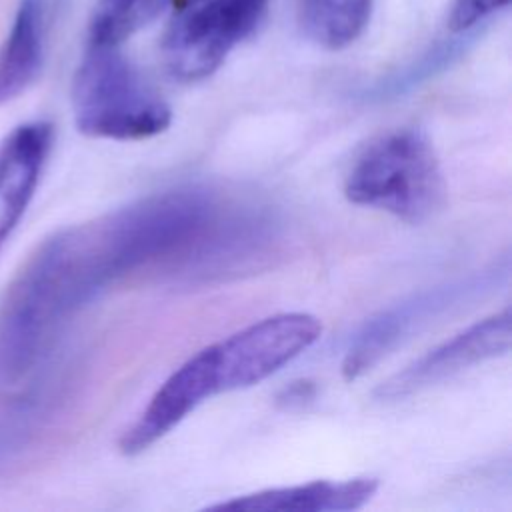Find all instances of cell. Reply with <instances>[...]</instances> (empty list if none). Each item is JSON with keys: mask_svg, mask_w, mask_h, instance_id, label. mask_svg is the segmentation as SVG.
Listing matches in <instances>:
<instances>
[{"mask_svg": "<svg viewBox=\"0 0 512 512\" xmlns=\"http://www.w3.org/2000/svg\"><path fill=\"white\" fill-rule=\"evenodd\" d=\"M344 194L352 204L420 224L442 210L446 180L428 136L398 128L372 140L350 166Z\"/></svg>", "mask_w": 512, "mask_h": 512, "instance_id": "1", "label": "cell"}, {"mask_svg": "<svg viewBox=\"0 0 512 512\" xmlns=\"http://www.w3.org/2000/svg\"><path fill=\"white\" fill-rule=\"evenodd\" d=\"M78 132L106 140H146L164 132L172 108L118 46L88 50L72 80Z\"/></svg>", "mask_w": 512, "mask_h": 512, "instance_id": "2", "label": "cell"}, {"mask_svg": "<svg viewBox=\"0 0 512 512\" xmlns=\"http://www.w3.org/2000/svg\"><path fill=\"white\" fill-rule=\"evenodd\" d=\"M268 0H184L168 20L160 52L180 82L214 74L226 56L260 24Z\"/></svg>", "mask_w": 512, "mask_h": 512, "instance_id": "3", "label": "cell"}, {"mask_svg": "<svg viewBox=\"0 0 512 512\" xmlns=\"http://www.w3.org/2000/svg\"><path fill=\"white\" fill-rule=\"evenodd\" d=\"M320 332L316 316L282 312L210 344L216 394L260 384L308 350Z\"/></svg>", "mask_w": 512, "mask_h": 512, "instance_id": "4", "label": "cell"}, {"mask_svg": "<svg viewBox=\"0 0 512 512\" xmlns=\"http://www.w3.org/2000/svg\"><path fill=\"white\" fill-rule=\"evenodd\" d=\"M492 282L494 274H478L466 280L450 282L414 294L412 298L378 312L376 316L366 320L350 340L342 360L344 378H360L412 334L420 332L426 324L434 322V318H438L446 310L482 292Z\"/></svg>", "mask_w": 512, "mask_h": 512, "instance_id": "5", "label": "cell"}, {"mask_svg": "<svg viewBox=\"0 0 512 512\" xmlns=\"http://www.w3.org/2000/svg\"><path fill=\"white\" fill-rule=\"evenodd\" d=\"M510 322V310L504 308L502 312L468 326L382 382L376 388V396L380 400L406 398L474 364L508 354L512 338Z\"/></svg>", "mask_w": 512, "mask_h": 512, "instance_id": "6", "label": "cell"}, {"mask_svg": "<svg viewBox=\"0 0 512 512\" xmlns=\"http://www.w3.org/2000/svg\"><path fill=\"white\" fill-rule=\"evenodd\" d=\"M216 396L208 346L182 362L154 392L136 422L122 434L120 452L136 456L164 438L204 400Z\"/></svg>", "mask_w": 512, "mask_h": 512, "instance_id": "7", "label": "cell"}, {"mask_svg": "<svg viewBox=\"0 0 512 512\" xmlns=\"http://www.w3.org/2000/svg\"><path fill=\"white\" fill-rule=\"evenodd\" d=\"M52 142L54 128L46 120L24 122L0 140V250L34 198Z\"/></svg>", "mask_w": 512, "mask_h": 512, "instance_id": "8", "label": "cell"}, {"mask_svg": "<svg viewBox=\"0 0 512 512\" xmlns=\"http://www.w3.org/2000/svg\"><path fill=\"white\" fill-rule=\"evenodd\" d=\"M378 490L372 476L348 480H314L306 484L268 488L210 506V510H262V512H340L362 508Z\"/></svg>", "mask_w": 512, "mask_h": 512, "instance_id": "9", "label": "cell"}, {"mask_svg": "<svg viewBox=\"0 0 512 512\" xmlns=\"http://www.w3.org/2000/svg\"><path fill=\"white\" fill-rule=\"evenodd\" d=\"M46 46V0H20L0 44V106L26 92L42 72Z\"/></svg>", "mask_w": 512, "mask_h": 512, "instance_id": "10", "label": "cell"}, {"mask_svg": "<svg viewBox=\"0 0 512 512\" xmlns=\"http://www.w3.org/2000/svg\"><path fill=\"white\" fill-rule=\"evenodd\" d=\"M372 0H300V24L310 40L328 50L350 46L366 28Z\"/></svg>", "mask_w": 512, "mask_h": 512, "instance_id": "11", "label": "cell"}, {"mask_svg": "<svg viewBox=\"0 0 512 512\" xmlns=\"http://www.w3.org/2000/svg\"><path fill=\"white\" fill-rule=\"evenodd\" d=\"M478 36L476 30L452 34L450 38L436 40L430 48H426L416 60L406 64L404 68L392 72L390 76L382 78L370 94L374 98H394L404 92L414 90L422 82L434 78L442 70H446L452 62H456L472 44V40Z\"/></svg>", "mask_w": 512, "mask_h": 512, "instance_id": "12", "label": "cell"}, {"mask_svg": "<svg viewBox=\"0 0 512 512\" xmlns=\"http://www.w3.org/2000/svg\"><path fill=\"white\" fill-rule=\"evenodd\" d=\"M174 0H96L88 44L120 46L140 28L158 18Z\"/></svg>", "mask_w": 512, "mask_h": 512, "instance_id": "13", "label": "cell"}, {"mask_svg": "<svg viewBox=\"0 0 512 512\" xmlns=\"http://www.w3.org/2000/svg\"><path fill=\"white\" fill-rule=\"evenodd\" d=\"M510 0H452L448 14V30L452 34L470 32L490 14L506 8Z\"/></svg>", "mask_w": 512, "mask_h": 512, "instance_id": "14", "label": "cell"}, {"mask_svg": "<svg viewBox=\"0 0 512 512\" xmlns=\"http://www.w3.org/2000/svg\"><path fill=\"white\" fill-rule=\"evenodd\" d=\"M312 384L310 382H294L290 388L284 390V394L280 396V400L286 404V406H294V404H304L306 400L312 398Z\"/></svg>", "mask_w": 512, "mask_h": 512, "instance_id": "15", "label": "cell"}]
</instances>
